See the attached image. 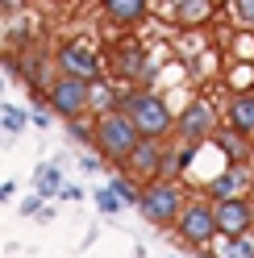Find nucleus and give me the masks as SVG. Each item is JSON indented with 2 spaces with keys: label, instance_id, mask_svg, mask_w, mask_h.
Masks as SVG:
<instances>
[{
  "label": "nucleus",
  "instance_id": "29",
  "mask_svg": "<svg viewBox=\"0 0 254 258\" xmlns=\"http://www.w3.org/2000/svg\"><path fill=\"white\" fill-rule=\"evenodd\" d=\"M0 196H5V200H9V196H17V183L5 179V183H0Z\"/></svg>",
  "mask_w": 254,
  "mask_h": 258
},
{
  "label": "nucleus",
  "instance_id": "27",
  "mask_svg": "<svg viewBox=\"0 0 254 258\" xmlns=\"http://www.w3.org/2000/svg\"><path fill=\"white\" fill-rule=\"evenodd\" d=\"M79 171H84V175H96V171H100V154L84 150V154H79Z\"/></svg>",
  "mask_w": 254,
  "mask_h": 258
},
{
  "label": "nucleus",
  "instance_id": "15",
  "mask_svg": "<svg viewBox=\"0 0 254 258\" xmlns=\"http://www.w3.org/2000/svg\"><path fill=\"white\" fill-rule=\"evenodd\" d=\"M225 125L237 129V134H246V138H254V92H237L233 100H229Z\"/></svg>",
  "mask_w": 254,
  "mask_h": 258
},
{
  "label": "nucleus",
  "instance_id": "3",
  "mask_svg": "<svg viewBox=\"0 0 254 258\" xmlns=\"http://www.w3.org/2000/svg\"><path fill=\"white\" fill-rule=\"evenodd\" d=\"M217 237H221V229H217V204L209 196H204V200L192 196V200L183 204L179 221H175V246L200 254V250H209Z\"/></svg>",
  "mask_w": 254,
  "mask_h": 258
},
{
  "label": "nucleus",
  "instance_id": "4",
  "mask_svg": "<svg viewBox=\"0 0 254 258\" xmlns=\"http://www.w3.org/2000/svg\"><path fill=\"white\" fill-rule=\"evenodd\" d=\"M183 204H187V196H183L179 179H150V183H142L138 213H142L146 225H154V229H175Z\"/></svg>",
  "mask_w": 254,
  "mask_h": 258
},
{
  "label": "nucleus",
  "instance_id": "28",
  "mask_svg": "<svg viewBox=\"0 0 254 258\" xmlns=\"http://www.w3.org/2000/svg\"><path fill=\"white\" fill-rule=\"evenodd\" d=\"M58 200H67V204H79V200H84V187L67 183V187H62V196H58Z\"/></svg>",
  "mask_w": 254,
  "mask_h": 258
},
{
  "label": "nucleus",
  "instance_id": "24",
  "mask_svg": "<svg viewBox=\"0 0 254 258\" xmlns=\"http://www.w3.org/2000/svg\"><path fill=\"white\" fill-rule=\"evenodd\" d=\"M29 117H34V125H38V129H50V125L58 121V117H54V108L46 104V96H38V104L29 108Z\"/></svg>",
  "mask_w": 254,
  "mask_h": 258
},
{
  "label": "nucleus",
  "instance_id": "22",
  "mask_svg": "<svg viewBox=\"0 0 254 258\" xmlns=\"http://www.w3.org/2000/svg\"><path fill=\"white\" fill-rule=\"evenodd\" d=\"M67 134H71V142H75V146H96V121H84V117H75V121H67Z\"/></svg>",
  "mask_w": 254,
  "mask_h": 258
},
{
  "label": "nucleus",
  "instance_id": "5",
  "mask_svg": "<svg viewBox=\"0 0 254 258\" xmlns=\"http://www.w3.org/2000/svg\"><path fill=\"white\" fill-rule=\"evenodd\" d=\"M92 88H96V84L58 71V79L50 84V92H46V104L54 108L58 121H75V117H84V112L92 108Z\"/></svg>",
  "mask_w": 254,
  "mask_h": 258
},
{
  "label": "nucleus",
  "instance_id": "2",
  "mask_svg": "<svg viewBox=\"0 0 254 258\" xmlns=\"http://www.w3.org/2000/svg\"><path fill=\"white\" fill-rule=\"evenodd\" d=\"M138 125L130 121V112H121V108H108L96 117V154L104 158V163H113V171L125 167V158H130L138 150Z\"/></svg>",
  "mask_w": 254,
  "mask_h": 258
},
{
  "label": "nucleus",
  "instance_id": "21",
  "mask_svg": "<svg viewBox=\"0 0 254 258\" xmlns=\"http://www.w3.org/2000/svg\"><path fill=\"white\" fill-rule=\"evenodd\" d=\"M92 204H96V213H100V217H121V213H125V204H121V196H117V191L108 187V183L92 191Z\"/></svg>",
  "mask_w": 254,
  "mask_h": 258
},
{
  "label": "nucleus",
  "instance_id": "19",
  "mask_svg": "<svg viewBox=\"0 0 254 258\" xmlns=\"http://www.w3.org/2000/svg\"><path fill=\"white\" fill-rule=\"evenodd\" d=\"M0 125H5V138H17V134H25V125H34V117H29L25 108H17L13 100H5V108H0Z\"/></svg>",
  "mask_w": 254,
  "mask_h": 258
},
{
  "label": "nucleus",
  "instance_id": "18",
  "mask_svg": "<svg viewBox=\"0 0 254 258\" xmlns=\"http://www.w3.org/2000/svg\"><path fill=\"white\" fill-rule=\"evenodd\" d=\"M108 187H113L117 196H121V204H125V208H138L142 187H138V179H134L130 171H113V175H108Z\"/></svg>",
  "mask_w": 254,
  "mask_h": 258
},
{
  "label": "nucleus",
  "instance_id": "26",
  "mask_svg": "<svg viewBox=\"0 0 254 258\" xmlns=\"http://www.w3.org/2000/svg\"><path fill=\"white\" fill-rule=\"evenodd\" d=\"M233 13L242 25H254V0H233Z\"/></svg>",
  "mask_w": 254,
  "mask_h": 258
},
{
  "label": "nucleus",
  "instance_id": "6",
  "mask_svg": "<svg viewBox=\"0 0 254 258\" xmlns=\"http://www.w3.org/2000/svg\"><path fill=\"white\" fill-rule=\"evenodd\" d=\"M54 62H58L62 75L88 79V84H100V79H104V58H100V50L92 42H62Z\"/></svg>",
  "mask_w": 254,
  "mask_h": 258
},
{
  "label": "nucleus",
  "instance_id": "11",
  "mask_svg": "<svg viewBox=\"0 0 254 258\" xmlns=\"http://www.w3.org/2000/svg\"><path fill=\"white\" fill-rule=\"evenodd\" d=\"M250 183H254V171H250V167L225 163L209 183H204V196H209V200H233V196H246Z\"/></svg>",
  "mask_w": 254,
  "mask_h": 258
},
{
  "label": "nucleus",
  "instance_id": "30",
  "mask_svg": "<svg viewBox=\"0 0 254 258\" xmlns=\"http://www.w3.org/2000/svg\"><path fill=\"white\" fill-rule=\"evenodd\" d=\"M192 258H209V254H204V250H200V254H192Z\"/></svg>",
  "mask_w": 254,
  "mask_h": 258
},
{
  "label": "nucleus",
  "instance_id": "10",
  "mask_svg": "<svg viewBox=\"0 0 254 258\" xmlns=\"http://www.w3.org/2000/svg\"><path fill=\"white\" fill-rule=\"evenodd\" d=\"M213 204H217V229H221V237H246L254 229V204L246 196L213 200Z\"/></svg>",
  "mask_w": 254,
  "mask_h": 258
},
{
  "label": "nucleus",
  "instance_id": "14",
  "mask_svg": "<svg viewBox=\"0 0 254 258\" xmlns=\"http://www.w3.org/2000/svg\"><path fill=\"white\" fill-rule=\"evenodd\" d=\"M213 146L225 154V163H237V167H246L250 158H254V138L237 134V129H217V134H213Z\"/></svg>",
  "mask_w": 254,
  "mask_h": 258
},
{
  "label": "nucleus",
  "instance_id": "13",
  "mask_svg": "<svg viewBox=\"0 0 254 258\" xmlns=\"http://www.w3.org/2000/svg\"><path fill=\"white\" fill-rule=\"evenodd\" d=\"M100 9L117 29H138L150 13V0H100Z\"/></svg>",
  "mask_w": 254,
  "mask_h": 258
},
{
  "label": "nucleus",
  "instance_id": "31",
  "mask_svg": "<svg viewBox=\"0 0 254 258\" xmlns=\"http://www.w3.org/2000/svg\"><path fill=\"white\" fill-rule=\"evenodd\" d=\"M171 258H183V254H171Z\"/></svg>",
  "mask_w": 254,
  "mask_h": 258
},
{
  "label": "nucleus",
  "instance_id": "20",
  "mask_svg": "<svg viewBox=\"0 0 254 258\" xmlns=\"http://www.w3.org/2000/svg\"><path fill=\"white\" fill-rule=\"evenodd\" d=\"M209 17V0H175V21L179 25H200Z\"/></svg>",
  "mask_w": 254,
  "mask_h": 258
},
{
  "label": "nucleus",
  "instance_id": "9",
  "mask_svg": "<svg viewBox=\"0 0 254 258\" xmlns=\"http://www.w3.org/2000/svg\"><path fill=\"white\" fill-rule=\"evenodd\" d=\"M163 167H167V142L163 138H142L121 171H130L138 183H150V179H163Z\"/></svg>",
  "mask_w": 254,
  "mask_h": 258
},
{
  "label": "nucleus",
  "instance_id": "25",
  "mask_svg": "<svg viewBox=\"0 0 254 258\" xmlns=\"http://www.w3.org/2000/svg\"><path fill=\"white\" fill-rule=\"evenodd\" d=\"M46 196H42V191H29V196L21 200V217H42L46 213V204H42Z\"/></svg>",
  "mask_w": 254,
  "mask_h": 258
},
{
  "label": "nucleus",
  "instance_id": "16",
  "mask_svg": "<svg viewBox=\"0 0 254 258\" xmlns=\"http://www.w3.org/2000/svg\"><path fill=\"white\" fill-rule=\"evenodd\" d=\"M62 187H67V179H62V167H58V163H42V167H34V191H42L46 200H58Z\"/></svg>",
  "mask_w": 254,
  "mask_h": 258
},
{
  "label": "nucleus",
  "instance_id": "1",
  "mask_svg": "<svg viewBox=\"0 0 254 258\" xmlns=\"http://www.w3.org/2000/svg\"><path fill=\"white\" fill-rule=\"evenodd\" d=\"M117 108L130 112V121L138 125L142 138H171L175 134V112H171L167 96L154 92V88H121L117 96Z\"/></svg>",
  "mask_w": 254,
  "mask_h": 258
},
{
  "label": "nucleus",
  "instance_id": "7",
  "mask_svg": "<svg viewBox=\"0 0 254 258\" xmlns=\"http://www.w3.org/2000/svg\"><path fill=\"white\" fill-rule=\"evenodd\" d=\"M175 134H179L183 142H213V134H217V112H213V104L204 100V96H192V100L183 104L179 121H175Z\"/></svg>",
  "mask_w": 254,
  "mask_h": 258
},
{
  "label": "nucleus",
  "instance_id": "12",
  "mask_svg": "<svg viewBox=\"0 0 254 258\" xmlns=\"http://www.w3.org/2000/svg\"><path fill=\"white\" fill-rule=\"evenodd\" d=\"M125 84H146V75H150V58H146V50L130 38V42H117L113 46V62H108Z\"/></svg>",
  "mask_w": 254,
  "mask_h": 258
},
{
  "label": "nucleus",
  "instance_id": "8",
  "mask_svg": "<svg viewBox=\"0 0 254 258\" xmlns=\"http://www.w3.org/2000/svg\"><path fill=\"white\" fill-rule=\"evenodd\" d=\"M9 79H25V88H34V92H50V84L58 75H50V58L38 54V50H17V54H9Z\"/></svg>",
  "mask_w": 254,
  "mask_h": 258
},
{
  "label": "nucleus",
  "instance_id": "23",
  "mask_svg": "<svg viewBox=\"0 0 254 258\" xmlns=\"http://www.w3.org/2000/svg\"><path fill=\"white\" fill-rule=\"evenodd\" d=\"M217 258H254V233H246V237H225V246H221Z\"/></svg>",
  "mask_w": 254,
  "mask_h": 258
},
{
  "label": "nucleus",
  "instance_id": "17",
  "mask_svg": "<svg viewBox=\"0 0 254 258\" xmlns=\"http://www.w3.org/2000/svg\"><path fill=\"white\" fill-rule=\"evenodd\" d=\"M196 146L200 142H183L179 138V146L175 150H167V167H163V179H179V175L192 167V158H196Z\"/></svg>",
  "mask_w": 254,
  "mask_h": 258
}]
</instances>
